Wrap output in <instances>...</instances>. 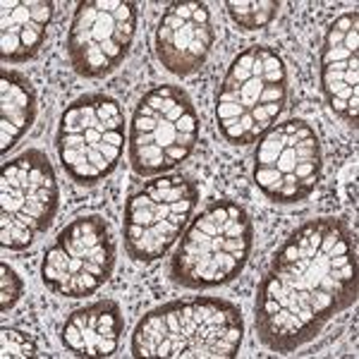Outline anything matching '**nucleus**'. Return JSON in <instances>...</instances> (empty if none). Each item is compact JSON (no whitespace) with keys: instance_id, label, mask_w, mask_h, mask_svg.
I'll list each match as a JSON object with an SVG mask.
<instances>
[{"instance_id":"f257e3e1","label":"nucleus","mask_w":359,"mask_h":359,"mask_svg":"<svg viewBox=\"0 0 359 359\" xmlns=\"http://www.w3.org/2000/svg\"><path fill=\"white\" fill-rule=\"evenodd\" d=\"M357 302V249L340 218L299 225L276 252L254 302L259 340L290 355Z\"/></svg>"},{"instance_id":"f03ea898","label":"nucleus","mask_w":359,"mask_h":359,"mask_svg":"<svg viewBox=\"0 0 359 359\" xmlns=\"http://www.w3.org/2000/svg\"><path fill=\"white\" fill-rule=\"evenodd\" d=\"M245 318L240 306L218 297L172 299L142 316L132 333L135 357L228 359L240 352Z\"/></svg>"},{"instance_id":"7ed1b4c3","label":"nucleus","mask_w":359,"mask_h":359,"mask_svg":"<svg viewBox=\"0 0 359 359\" xmlns=\"http://www.w3.org/2000/svg\"><path fill=\"white\" fill-rule=\"evenodd\" d=\"M254 245L249 213L235 201H213L194 218L170 259V278L189 290H208L242 273Z\"/></svg>"},{"instance_id":"20e7f679","label":"nucleus","mask_w":359,"mask_h":359,"mask_svg":"<svg viewBox=\"0 0 359 359\" xmlns=\"http://www.w3.org/2000/svg\"><path fill=\"white\" fill-rule=\"evenodd\" d=\"M287 69L269 46H252L230 62L216 94V123L225 142L247 147L257 142L285 111Z\"/></svg>"},{"instance_id":"39448f33","label":"nucleus","mask_w":359,"mask_h":359,"mask_svg":"<svg viewBox=\"0 0 359 359\" xmlns=\"http://www.w3.org/2000/svg\"><path fill=\"white\" fill-rule=\"evenodd\" d=\"M199 139V113L187 91L163 84L147 91L130 125V163L142 177L163 175L189 158Z\"/></svg>"},{"instance_id":"423d86ee","label":"nucleus","mask_w":359,"mask_h":359,"mask_svg":"<svg viewBox=\"0 0 359 359\" xmlns=\"http://www.w3.org/2000/svg\"><path fill=\"white\" fill-rule=\"evenodd\" d=\"M57 156L77 184L91 187L115 170L125 147V115L120 103L103 94H84L60 115Z\"/></svg>"},{"instance_id":"0eeeda50","label":"nucleus","mask_w":359,"mask_h":359,"mask_svg":"<svg viewBox=\"0 0 359 359\" xmlns=\"http://www.w3.org/2000/svg\"><path fill=\"white\" fill-rule=\"evenodd\" d=\"M60 189L53 163L39 149H27L3 165L0 175V245L27 249L53 223Z\"/></svg>"},{"instance_id":"6e6552de","label":"nucleus","mask_w":359,"mask_h":359,"mask_svg":"<svg viewBox=\"0 0 359 359\" xmlns=\"http://www.w3.org/2000/svg\"><path fill=\"white\" fill-rule=\"evenodd\" d=\"M199 204V187L182 175H158L127 196L125 204V252L135 262L151 264L187 225Z\"/></svg>"},{"instance_id":"1a4fd4ad","label":"nucleus","mask_w":359,"mask_h":359,"mask_svg":"<svg viewBox=\"0 0 359 359\" xmlns=\"http://www.w3.org/2000/svg\"><path fill=\"white\" fill-rule=\"evenodd\" d=\"M323 154L314 127L287 120L262 135L254 154V182L276 204H297L316 189Z\"/></svg>"},{"instance_id":"9d476101","label":"nucleus","mask_w":359,"mask_h":359,"mask_svg":"<svg viewBox=\"0 0 359 359\" xmlns=\"http://www.w3.org/2000/svg\"><path fill=\"white\" fill-rule=\"evenodd\" d=\"M115 269V240L106 218H74L57 233L55 242L46 249L41 278L53 292L62 297H86L108 283Z\"/></svg>"},{"instance_id":"9b49d317","label":"nucleus","mask_w":359,"mask_h":359,"mask_svg":"<svg viewBox=\"0 0 359 359\" xmlns=\"http://www.w3.org/2000/svg\"><path fill=\"white\" fill-rule=\"evenodd\" d=\"M137 34V3L86 0L74 10L67 34V55L86 79L106 77L123 65Z\"/></svg>"},{"instance_id":"f8f14e48","label":"nucleus","mask_w":359,"mask_h":359,"mask_svg":"<svg viewBox=\"0 0 359 359\" xmlns=\"http://www.w3.org/2000/svg\"><path fill=\"white\" fill-rule=\"evenodd\" d=\"M216 29L204 3H172L156 29V57L170 74L189 77L211 55Z\"/></svg>"},{"instance_id":"ddd939ff","label":"nucleus","mask_w":359,"mask_h":359,"mask_svg":"<svg viewBox=\"0 0 359 359\" xmlns=\"http://www.w3.org/2000/svg\"><path fill=\"white\" fill-rule=\"evenodd\" d=\"M321 86L328 108L352 127L357 125L359 103V15L335 17L323 39Z\"/></svg>"},{"instance_id":"4468645a","label":"nucleus","mask_w":359,"mask_h":359,"mask_svg":"<svg viewBox=\"0 0 359 359\" xmlns=\"http://www.w3.org/2000/svg\"><path fill=\"white\" fill-rule=\"evenodd\" d=\"M123 331L120 304L115 299H98L67 316L60 340L77 357H111L118 350Z\"/></svg>"},{"instance_id":"2eb2a0df","label":"nucleus","mask_w":359,"mask_h":359,"mask_svg":"<svg viewBox=\"0 0 359 359\" xmlns=\"http://www.w3.org/2000/svg\"><path fill=\"white\" fill-rule=\"evenodd\" d=\"M50 0H3L0 3V57L5 65L27 62L41 50L53 20Z\"/></svg>"},{"instance_id":"dca6fc26","label":"nucleus","mask_w":359,"mask_h":359,"mask_svg":"<svg viewBox=\"0 0 359 359\" xmlns=\"http://www.w3.org/2000/svg\"><path fill=\"white\" fill-rule=\"evenodd\" d=\"M36 120V89L27 74L5 67L0 72V151L10 149Z\"/></svg>"},{"instance_id":"f3484780","label":"nucleus","mask_w":359,"mask_h":359,"mask_svg":"<svg viewBox=\"0 0 359 359\" xmlns=\"http://www.w3.org/2000/svg\"><path fill=\"white\" fill-rule=\"evenodd\" d=\"M225 8H228L230 20L242 32H257V29L269 27L276 20L280 3H276V0H257V3H235V0H230V3H225Z\"/></svg>"},{"instance_id":"a211bd4d","label":"nucleus","mask_w":359,"mask_h":359,"mask_svg":"<svg viewBox=\"0 0 359 359\" xmlns=\"http://www.w3.org/2000/svg\"><path fill=\"white\" fill-rule=\"evenodd\" d=\"M39 345L32 335L17 328H3L0 331V357H36Z\"/></svg>"},{"instance_id":"6ab92c4d","label":"nucleus","mask_w":359,"mask_h":359,"mask_svg":"<svg viewBox=\"0 0 359 359\" xmlns=\"http://www.w3.org/2000/svg\"><path fill=\"white\" fill-rule=\"evenodd\" d=\"M22 292H25V283H22V278L3 262L0 264V311L8 314V311L20 302Z\"/></svg>"}]
</instances>
